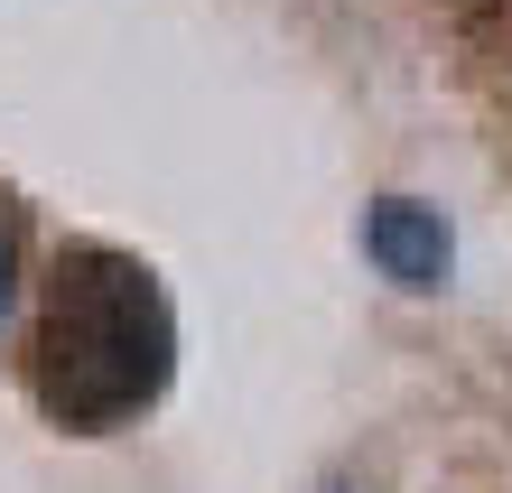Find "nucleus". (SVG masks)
I'll use <instances>...</instances> for the list:
<instances>
[{"label":"nucleus","instance_id":"obj_1","mask_svg":"<svg viewBox=\"0 0 512 493\" xmlns=\"http://www.w3.org/2000/svg\"><path fill=\"white\" fill-rule=\"evenodd\" d=\"M177 373V317L168 289L140 252L112 242H66L47 261V317L28 345V391L56 428L103 438V428L140 419Z\"/></svg>","mask_w":512,"mask_h":493},{"label":"nucleus","instance_id":"obj_2","mask_svg":"<svg viewBox=\"0 0 512 493\" xmlns=\"http://www.w3.org/2000/svg\"><path fill=\"white\" fill-rule=\"evenodd\" d=\"M354 233H364V261L382 270L391 289H419V298H429V289L457 280V224H447L429 196H373Z\"/></svg>","mask_w":512,"mask_h":493},{"label":"nucleus","instance_id":"obj_3","mask_svg":"<svg viewBox=\"0 0 512 493\" xmlns=\"http://www.w3.org/2000/svg\"><path fill=\"white\" fill-rule=\"evenodd\" d=\"M19 252H28V205L0 187V317H10V298H19Z\"/></svg>","mask_w":512,"mask_h":493}]
</instances>
